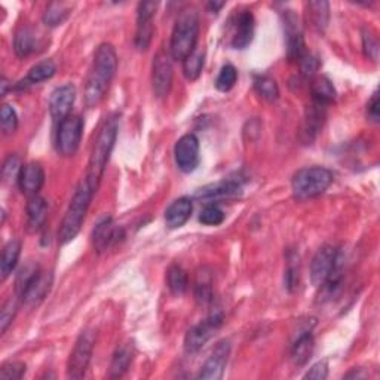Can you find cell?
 I'll list each match as a JSON object with an SVG mask.
<instances>
[{"mask_svg": "<svg viewBox=\"0 0 380 380\" xmlns=\"http://www.w3.org/2000/svg\"><path fill=\"white\" fill-rule=\"evenodd\" d=\"M118 70V55L113 45L101 43L94 54L85 82V104L97 107L106 97Z\"/></svg>", "mask_w": 380, "mask_h": 380, "instance_id": "6da1fadb", "label": "cell"}, {"mask_svg": "<svg viewBox=\"0 0 380 380\" xmlns=\"http://www.w3.org/2000/svg\"><path fill=\"white\" fill-rule=\"evenodd\" d=\"M118 131H119V118L116 115H110L108 118L104 119L103 125L99 130L97 138L94 141L88 164V174L85 179L92 184L95 190L99 189L101 179L104 176L107 162L110 160V155H112V150L118 138Z\"/></svg>", "mask_w": 380, "mask_h": 380, "instance_id": "7a4b0ae2", "label": "cell"}, {"mask_svg": "<svg viewBox=\"0 0 380 380\" xmlns=\"http://www.w3.org/2000/svg\"><path fill=\"white\" fill-rule=\"evenodd\" d=\"M95 192H97V190L92 187V184L86 179L79 183L66 211V216L62 218L60 226L58 241L61 245H66L73 241L79 235V232H81Z\"/></svg>", "mask_w": 380, "mask_h": 380, "instance_id": "3957f363", "label": "cell"}, {"mask_svg": "<svg viewBox=\"0 0 380 380\" xmlns=\"http://www.w3.org/2000/svg\"><path fill=\"white\" fill-rule=\"evenodd\" d=\"M199 36V18L194 9L183 11L174 26L169 54L172 60L184 61L190 54L196 51V43Z\"/></svg>", "mask_w": 380, "mask_h": 380, "instance_id": "277c9868", "label": "cell"}, {"mask_svg": "<svg viewBox=\"0 0 380 380\" xmlns=\"http://www.w3.org/2000/svg\"><path fill=\"white\" fill-rule=\"evenodd\" d=\"M332 172L324 167L298 169L291 180V190L297 201H308L323 195L332 183Z\"/></svg>", "mask_w": 380, "mask_h": 380, "instance_id": "5b68a950", "label": "cell"}, {"mask_svg": "<svg viewBox=\"0 0 380 380\" xmlns=\"http://www.w3.org/2000/svg\"><path fill=\"white\" fill-rule=\"evenodd\" d=\"M339 267H340L339 250L332 245L321 247L316 251V255L313 256L311 263L309 276L313 287L321 289Z\"/></svg>", "mask_w": 380, "mask_h": 380, "instance_id": "8992f818", "label": "cell"}, {"mask_svg": "<svg viewBox=\"0 0 380 380\" xmlns=\"http://www.w3.org/2000/svg\"><path fill=\"white\" fill-rule=\"evenodd\" d=\"M84 134V121L81 116L70 115L58 122L55 146L61 156H73L79 150Z\"/></svg>", "mask_w": 380, "mask_h": 380, "instance_id": "52a82bcc", "label": "cell"}, {"mask_svg": "<svg viewBox=\"0 0 380 380\" xmlns=\"http://www.w3.org/2000/svg\"><path fill=\"white\" fill-rule=\"evenodd\" d=\"M95 345V331L85 330L77 337L73 351L67 362V377L69 379H82L89 367V362L94 352Z\"/></svg>", "mask_w": 380, "mask_h": 380, "instance_id": "ba28073f", "label": "cell"}, {"mask_svg": "<svg viewBox=\"0 0 380 380\" xmlns=\"http://www.w3.org/2000/svg\"><path fill=\"white\" fill-rule=\"evenodd\" d=\"M221 324H223V313L213 312L208 318H205L199 324L194 325L186 332L184 351L187 354L199 352L202 347L214 337Z\"/></svg>", "mask_w": 380, "mask_h": 380, "instance_id": "9c48e42d", "label": "cell"}, {"mask_svg": "<svg viewBox=\"0 0 380 380\" xmlns=\"http://www.w3.org/2000/svg\"><path fill=\"white\" fill-rule=\"evenodd\" d=\"M282 27L285 36V46H287V57L290 61L298 62L308 51L305 50V39L303 30L297 13L294 11H284L282 12Z\"/></svg>", "mask_w": 380, "mask_h": 380, "instance_id": "30bf717a", "label": "cell"}, {"mask_svg": "<svg viewBox=\"0 0 380 380\" xmlns=\"http://www.w3.org/2000/svg\"><path fill=\"white\" fill-rule=\"evenodd\" d=\"M171 54L165 51H160L153 58L152 67V85L153 92L157 99H164L169 94L172 86V62Z\"/></svg>", "mask_w": 380, "mask_h": 380, "instance_id": "8fae6325", "label": "cell"}, {"mask_svg": "<svg viewBox=\"0 0 380 380\" xmlns=\"http://www.w3.org/2000/svg\"><path fill=\"white\" fill-rule=\"evenodd\" d=\"M157 9L156 2H141L137 9V30L134 45L137 51L145 52L149 50L153 38V17Z\"/></svg>", "mask_w": 380, "mask_h": 380, "instance_id": "7c38bea8", "label": "cell"}, {"mask_svg": "<svg viewBox=\"0 0 380 380\" xmlns=\"http://www.w3.org/2000/svg\"><path fill=\"white\" fill-rule=\"evenodd\" d=\"M174 157L179 169L192 172L199 165V140L195 134H184L174 147Z\"/></svg>", "mask_w": 380, "mask_h": 380, "instance_id": "4fadbf2b", "label": "cell"}, {"mask_svg": "<svg viewBox=\"0 0 380 380\" xmlns=\"http://www.w3.org/2000/svg\"><path fill=\"white\" fill-rule=\"evenodd\" d=\"M229 355H230V342L226 339L218 342L208 359L205 361L198 377L203 380H220L225 374Z\"/></svg>", "mask_w": 380, "mask_h": 380, "instance_id": "5bb4252c", "label": "cell"}, {"mask_svg": "<svg viewBox=\"0 0 380 380\" xmlns=\"http://www.w3.org/2000/svg\"><path fill=\"white\" fill-rule=\"evenodd\" d=\"M52 281H54L52 272H46L40 269L20 294L23 305L27 308L39 306L48 296V293H50L52 287Z\"/></svg>", "mask_w": 380, "mask_h": 380, "instance_id": "9a60e30c", "label": "cell"}, {"mask_svg": "<svg viewBox=\"0 0 380 380\" xmlns=\"http://www.w3.org/2000/svg\"><path fill=\"white\" fill-rule=\"evenodd\" d=\"M123 229L116 226L112 217H103L92 230V245L97 252H104L123 238Z\"/></svg>", "mask_w": 380, "mask_h": 380, "instance_id": "2e32d148", "label": "cell"}, {"mask_svg": "<svg viewBox=\"0 0 380 380\" xmlns=\"http://www.w3.org/2000/svg\"><path fill=\"white\" fill-rule=\"evenodd\" d=\"M76 101V88L70 84L55 88L50 97V113L54 121L61 122L72 115Z\"/></svg>", "mask_w": 380, "mask_h": 380, "instance_id": "e0dca14e", "label": "cell"}, {"mask_svg": "<svg viewBox=\"0 0 380 380\" xmlns=\"http://www.w3.org/2000/svg\"><path fill=\"white\" fill-rule=\"evenodd\" d=\"M242 194V184L240 180H223L199 189L195 194L198 201H218L225 198H235Z\"/></svg>", "mask_w": 380, "mask_h": 380, "instance_id": "ac0fdd59", "label": "cell"}, {"mask_svg": "<svg viewBox=\"0 0 380 380\" xmlns=\"http://www.w3.org/2000/svg\"><path fill=\"white\" fill-rule=\"evenodd\" d=\"M325 119V107L320 106L316 103H312L308 106L303 125H302V131H300V138L305 142V145H312V141L318 137L323 123Z\"/></svg>", "mask_w": 380, "mask_h": 380, "instance_id": "d6986e66", "label": "cell"}, {"mask_svg": "<svg viewBox=\"0 0 380 380\" xmlns=\"http://www.w3.org/2000/svg\"><path fill=\"white\" fill-rule=\"evenodd\" d=\"M255 30H256V21L255 15L251 11H242L236 18L235 33L232 38V46L235 50H245L255 39Z\"/></svg>", "mask_w": 380, "mask_h": 380, "instance_id": "ffe728a7", "label": "cell"}, {"mask_svg": "<svg viewBox=\"0 0 380 380\" xmlns=\"http://www.w3.org/2000/svg\"><path fill=\"white\" fill-rule=\"evenodd\" d=\"M42 46V38L39 31L33 27H21L13 38V51L20 58L36 54Z\"/></svg>", "mask_w": 380, "mask_h": 380, "instance_id": "44dd1931", "label": "cell"}, {"mask_svg": "<svg viewBox=\"0 0 380 380\" xmlns=\"http://www.w3.org/2000/svg\"><path fill=\"white\" fill-rule=\"evenodd\" d=\"M43 183H45V171L40 164L30 162L23 165L18 179V186L24 195L27 196L38 195Z\"/></svg>", "mask_w": 380, "mask_h": 380, "instance_id": "7402d4cb", "label": "cell"}, {"mask_svg": "<svg viewBox=\"0 0 380 380\" xmlns=\"http://www.w3.org/2000/svg\"><path fill=\"white\" fill-rule=\"evenodd\" d=\"M55 72H57V66L52 60L40 61V62H38L36 66H33L28 70V74L23 79V81H20L18 84H15L13 89L15 91H27L30 86L38 85V84L45 82V81H50L51 77H54Z\"/></svg>", "mask_w": 380, "mask_h": 380, "instance_id": "603a6c76", "label": "cell"}, {"mask_svg": "<svg viewBox=\"0 0 380 380\" xmlns=\"http://www.w3.org/2000/svg\"><path fill=\"white\" fill-rule=\"evenodd\" d=\"M194 203L190 198H179L174 201L165 211V225L168 229H179L187 223L192 216Z\"/></svg>", "mask_w": 380, "mask_h": 380, "instance_id": "cb8c5ba5", "label": "cell"}, {"mask_svg": "<svg viewBox=\"0 0 380 380\" xmlns=\"http://www.w3.org/2000/svg\"><path fill=\"white\" fill-rule=\"evenodd\" d=\"M311 94H312L313 103L324 106V107L335 103L337 97L335 85H332V82L325 76H316L312 79Z\"/></svg>", "mask_w": 380, "mask_h": 380, "instance_id": "d4e9b609", "label": "cell"}, {"mask_svg": "<svg viewBox=\"0 0 380 380\" xmlns=\"http://www.w3.org/2000/svg\"><path fill=\"white\" fill-rule=\"evenodd\" d=\"M48 216V203L46 201L39 196H30L27 203V226L30 232H38L43 228L45 220Z\"/></svg>", "mask_w": 380, "mask_h": 380, "instance_id": "484cf974", "label": "cell"}, {"mask_svg": "<svg viewBox=\"0 0 380 380\" xmlns=\"http://www.w3.org/2000/svg\"><path fill=\"white\" fill-rule=\"evenodd\" d=\"M134 359V346L131 343L121 345L113 354L112 362H110V377L118 379L128 371L131 362Z\"/></svg>", "mask_w": 380, "mask_h": 380, "instance_id": "4316f807", "label": "cell"}, {"mask_svg": "<svg viewBox=\"0 0 380 380\" xmlns=\"http://www.w3.org/2000/svg\"><path fill=\"white\" fill-rule=\"evenodd\" d=\"M315 350V340L311 335V331H305L300 335L291 347V361L294 366L302 367L311 359Z\"/></svg>", "mask_w": 380, "mask_h": 380, "instance_id": "83f0119b", "label": "cell"}, {"mask_svg": "<svg viewBox=\"0 0 380 380\" xmlns=\"http://www.w3.org/2000/svg\"><path fill=\"white\" fill-rule=\"evenodd\" d=\"M305 8H306V17L311 26L316 31L323 33L330 21V4L324 2V0H318V2H308Z\"/></svg>", "mask_w": 380, "mask_h": 380, "instance_id": "f1b7e54d", "label": "cell"}, {"mask_svg": "<svg viewBox=\"0 0 380 380\" xmlns=\"http://www.w3.org/2000/svg\"><path fill=\"white\" fill-rule=\"evenodd\" d=\"M21 255V241L20 240H11L4 251H2V260H0V274L2 279L5 281L18 264V259Z\"/></svg>", "mask_w": 380, "mask_h": 380, "instance_id": "f546056e", "label": "cell"}, {"mask_svg": "<svg viewBox=\"0 0 380 380\" xmlns=\"http://www.w3.org/2000/svg\"><path fill=\"white\" fill-rule=\"evenodd\" d=\"M195 298L199 305H210L213 302V279L207 269H201L195 279Z\"/></svg>", "mask_w": 380, "mask_h": 380, "instance_id": "4dcf8cb0", "label": "cell"}, {"mask_svg": "<svg viewBox=\"0 0 380 380\" xmlns=\"http://www.w3.org/2000/svg\"><path fill=\"white\" fill-rule=\"evenodd\" d=\"M167 284L168 289L174 296H183L187 290L189 278L184 269L180 264L169 266L167 272Z\"/></svg>", "mask_w": 380, "mask_h": 380, "instance_id": "1f68e13d", "label": "cell"}, {"mask_svg": "<svg viewBox=\"0 0 380 380\" xmlns=\"http://www.w3.org/2000/svg\"><path fill=\"white\" fill-rule=\"evenodd\" d=\"M70 12H72V8L69 5L52 2L48 5L43 13V23L48 27H58L69 18Z\"/></svg>", "mask_w": 380, "mask_h": 380, "instance_id": "d6a6232c", "label": "cell"}, {"mask_svg": "<svg viewBox=\"0 0 380 380\" xmlns=\"http://www.w3.org/2000/svg\"><path fill=\"white\" fill-rule=\"evenodd\" d=\"M255 89L260 97L269 103H274L279 97V88L274 77L271 76H256L255 77Z\"/></svg>", "mask_w": 380, "mask_h": 380, "instance_id": "836d02e7", "label": "cell"}, {"mask_svg": "<svg viewBox=\"0 0 380 380\" xmlns=\"http://www.w3.org/2000/svg\"><path fill=\"white\" fill-rule=\"evenodd\" d=\"M203 65H205V55L202 52L195 51L194 54H190L183 61V74L187 81H196L202 73Z\"/></svg>", "mask_w": 380, "mask_h": 380, "instance_id": "e575fe53", "label": "cell"}, {"mask_svg": "<svg viewBox=\"0 0 380 380\" xmlns=\"http://www.w3.org/2000/svg\"><path fill=\"white\" fill-rule=\"evenodd\" d=\"M238 81V72L232 65H225L220 69V73L216 79V88L220 92H229Z\"/></svg>", "mask_w": 380, "mask_h": 380, "instance_id": "d590c367", "label": "cell"}, {"mask_svg": "<svg viewBox=\"0 0 380 380\" xmlns=\"http://www.w3.org/2000/svg\"><path fill=\"white\" fill-rule=\"evenodd\" d=\"M21 169H23V165H21L20 157H18L17 155H9V156H8V160L5 161L4 167H2V177H4V181L8 183V184L18 183Z\"/></svg>", "mask_w": 380, "mask_h": 380, "instance_id": "8d00e7d4", "label": "cell"}, {"mask_svg": "<svg viewBox=\"0 0 380 380\" xmlns=\"http://www.w3.org/2000/svg\"><path fill=\"white\" fill-rule=\"evenodd\" d=\"M362 50L367 58L377 61L379 60V39L371 28L362 30Z\"/></svg>", "mask_w": 380, "mask_h": 380, "instance_id": "74e56055", "label": "cell"}, {"mask_svg": "<svg viewBox=\"0 0 380 380\" xmlns=\"http://www.w3.org/2000/svg\"><path fill=\"white\" fill-rule=\"evenodd\" d=\"M0 122H2V131L5 135H11L18 128V115L15 112L13 107L9 104H5L0 112Z\"/></svg>", "mask_w": 380, "mask_h": 380, "instance_id": "f35d334b", "label": "cell"}, {"mask_svg": "<svg viewBox=\"0 0 380 380\" xmlns=\"http://www.w3.org/2000/svg\"><path fill=\"white\" fill-rule=\"evenodd\" d=\"M226 214L216 205H208L199 214V221L205 226H218L225 221Z\"/></svg>", "mask_w": 380, "mask_h": 380, "instance_id": "ab89813d", "label": "cell"}, {"mask_svg": "<svg viewBox=\"0 0 380 380\" xmlns=\"http://www.w3.org/2000/svg\"><path fill=\"white\" fill-rule=\"evenodd\" d=\"M26 369L21 361H8L0 369V380H18L26 374Z\"/></svg>", "mask_w": 380, "mask_h": 380, "instance_id": "60d3db41", "label": "cell"}, {"mask_svg": "<svg viewBox=\"0 0 380 380\" xmlns=\"http://www.w3.org/2000/svg\"><path fill=\"white\" fill-rule=\"evenodd\" d=\"M298 66H300V73H302L306 79H313L316 72H318L321 67V61L318 57L306 52L302 58L298 60Z\"/></svg>", "mask_w": 380, "mask_h": 380, "instance_id": "b9f144b4", "label": "cell"}, {"mask_svg": "<svg viewBox=\"0 0 380 380\" xmlns=\"http://www.w3.org/2000/svg\"><path fill=\"white\" fill-rule=\"evenodd\" d=\"M40 271V267L38 264H33V263H28L27 266H24L18 276H17V282H15V289H17V293L18 296L23 293V290L27 287V284L33 279V276Z\"/></svg>", "mask_w": 380, "mask_h": 380, "instance_id": "7bdbcfd3", "label": "cell"}, {"mask_svg": "<svg viewBox=\"0 0 380 380\" xmlns=\"http://www.w3.org/2000/svg\"><path fill=\"white\" fill-rule=\"evenodd\" d=\"M15 315H17V303L13 300H8L2 308V312H0V331H2V335L6 332L8 327L12 324Z\"/></svg>", "mask_w": 380, "mask_h": 380, "instance_id": "ee69618b", "label": "cell"}, {"mask_svg": "<svg viewBox=\"0 0 380 380\" xmlns=\"http://www.w3.org/2000/svg\"><path fill=\"white\" fill-rule=\"evenodd\" d=\"M284 281H285V287L289 289V291H293L297 287V284H298V262L296 263V259L294 260L290 259L287 271H285Z\"/></svg>", "mask_w": 380, "mask_h": 380, "instance_id": "f6af8a7d", "label": "cell"}, {"mask_svg": "<svg viewBox=\"0 0 380 380\" xmlns=\"http://www.w3.org/2000/svg\"><path fill=\"white\" fill-rule=\"evenodd\" d=\"M328 376V361L323 359L318 361L316 364L308 370V373L305 374V379H311V380H324Z\"/></svg>", "mask_w": 380, "mask_h": 380, "instance_id": "bcb514c9", "label": "cell"}, {"mask_svg": "<svg viewBox=\"0 0 380 380\" xmlns=\"http://www.w3.org/2000/svg\"><path fill=\"white\" fill-rule=\"evenodd\" d=\"M380 112H379V94L377 91L373 92L371 99L367 103V119L373 123H379Z\"/></svg>", "mask_w": 380, "mask_h": 380, "instance_id": "7dc6e473", "label": "cell"}, {"mask_svg": "<svg viewBox=\"0 0 380 380\" xmlns=\"http://www.w3.org/2000/svg\"><path fill=\"white\" fill-rule=\"evenodd\" d=\"M225 6V2H210L208 4V8L213 11V12H218L221 8H223Z\"/></svg>", "mask_w": 380, "mask_h": 380, "instance_id": "c3c4849f", "label": "cell"}, {"mask_svg": "<svg viewBox=\"0 0 380 380\" xmlns=\"http://www.w3.org/2000/svg\"><path fill=\"white\" fill-rule=\"evenodd\" d=\"M6 89H8V81L4 77L2 79V97H5L6 95Z\"/></svg>", "mask_w": 380, "mask_h": 380, "instance_id": "681fc988", "label": "cell"}]
</instances>
